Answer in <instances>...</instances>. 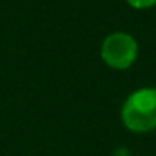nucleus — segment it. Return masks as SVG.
I'll return each mask as SVG.
<instances>
[{
	"instance_id": "f257e3e1",
	"label": "nucleus",
	"mask_w": 156,
	"mask_h": 156,
	"mask_svg": "<svg viewBox=\"0 0 156 156\" xmlns=\"http://www.w3.org/2000/svg\"><path fill=\"white\" fill-rule=\"evenodd\" d=\"M121 119L133 133L156 129V87H143L129 94L122 104Z\"/></svg>"
},
{
	"instance_id": "f03ea898",
	"label": "nucleus",
	"mask_w": 156,
	"mask_h": 156,
	"mask_svg": "<svg viewBox=\"0 0 156 156\" xmlns=\"http://www.w3.org/2000/svg\"><path fill=\"white\" fill-rule=\"evenodd\" d=\"M101 57L112 69H128L138 57V42L126 32H112L102 42Z\"/></svg>"
},
{
	"instance_id": "7ed1b4c3",
	"label": "nucleus",
	"mask_w": 156,
	"mask_h": 156,
	"mask_svg": "<svg viewBox=\"0 0 156 156\" xmlns=\"http://www.w3.org/2000/svg\"><path fill=\"white\" fill-rule=\"evenodd\" d=\"M133 9H138V10H143V9H149L153 5H156V0H126Z\"/></svg>"
}]
</instances>
